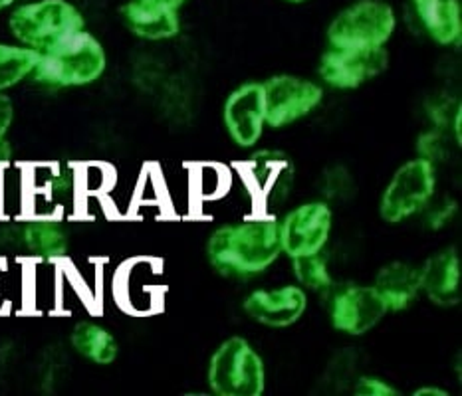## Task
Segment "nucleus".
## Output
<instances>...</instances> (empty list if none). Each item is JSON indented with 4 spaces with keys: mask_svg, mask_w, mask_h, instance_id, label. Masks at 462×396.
Returning a JSON list of instances; mask_svg holds the SVG:
<instances>
[{
    "mask_svg": "<svg viewBox=\"0 0 462 396\" xmlns=\"http://www.w3.org/2000/svg\"><path fill=\"white\" fill-rule=\"evenodd\" d=\"M310 306L308 291L298 283L250 291L243 301L245 316L270 329L292 327L306 316Z\"/></svg>",
    "mask_w": 462,
    "mask_h": 396,
    "instance_id": "nucleus-13",
    "label": "nucleus"
},
{
    "mask_svg": "<svg viewBox=\"0 0 462 396\" xmlns=\"http://www.w3.org/2000/svg\"><path fill=\"white\" fill-rule=\"evenodd\" d=\"M389 68L387 48L344 50L328 48L319 56L318 78L324 86L339 91H351L379 78Z\"/></svg>",
    "mask_w": 462,
    "mask_h": 396,
    "instance_id": "nucleus-11",
    "label": "nucleus"
},
{
    "mask_svg": "<svg viewBox=\"0 0 462 396\" xmlns=\"http://www.w3.org/2000/svg\"><path fill=\"white\" fill-rule=\"evenodd\" d=\"M40 54L16 42H0V94L14 89L30 79Z\"/></svg>",
    "mask_w": 462,
    "mask_h": 396,
    "instance_id": "nucleus-21",
    "label": "nucleus"
},
{
    "mask_svg": "<svg viewBox=\"0 0 462 396\" xmlns=\"http://www.w3.org/2000/svg\"><path fill=\"white\" fill-rule=\"evenodd\" d=\"M246 185L263 212L274 215L296 187V162L280 149H258L245 165Z\"/></svg>",
    "mask_w": 462,
    "mask_h": 396,
    "instance_id": "nucleus-8",
    "label": "nucleus"
},
{
    "mask_svg": "<svg viewBox=\"0 0 462 396\" xmlns=\"http://www.w3.org/2000/svg\"><path fill=\"white\" fill-rule=\"evenodd\" d=\"M359 377V357L357 351L346 349L337 353L329 361L328 369L321 377V389L326 392H344Z\"/></svg>",
    "mask_w": 462,
    "mask_h": 396,
    "instance_id": "nucleus-25",
    "label": "nucleus"
},
{
    "mask_svg": "<svg viewBox=\"0 0 462 396\" xmlns=\"http://www.w3.org/2000/svg\"><path fill=\"white\" fill-rule=\"evenodd\" d=\"M282 3H286V5H306V3H310V0H282Z\"/></svg>",
    "mask_w": 462,
    "mask_h": 396,
    "instance_id": "nucleus-37",
    "label": "nucleus"
},
{
    "mask_svg": "<svg viewBox=\"0 0 462 396\" xmlns=\"http://www.w3.org/2000/svg\"><path fill=\"white\" fill-rule=\"evenodd\" d=\"M458 216V202L455 198L433 200L423 212V226L429 232H440L448 228Z\"/></svg>",
    "mask_w": 462,
    "mask_h": 396,
    "instance_id": "nucleus-27",
    "label": "nucleus"
},
{
    "mask_svg": "<svg viewBox=\"0 0 462 396\" xmlns=\"http://www.w3.org/2000/svg\"><path fill=\"white\" fill-rule=\"evenodd\" d=\"M460 107V101L453 99L450 96H430L425 101V115L429 119L430 127L448 131L450 119H453L455 111Z\"/></svg>",
    "mask_w": 462,
    "mask_h": 396,
    "instance_id": "nucleus-28",
    "label": "nucleus"
},
{
    "mask_svg": "<svg viewBox=\"0 0 462 396\" xmlns=\"http://www.w3.org/2000/svg\"><path fill=\"white\" fill-rule=\"evenodd\" d=\"M14 162V147L6 137L0 139V169Z\"/></svg>",
    "mask_w": 462,
    "mask_h": 396,
    "instance_id": "nucleus-33",
    "label": "nucleus"
},
{
    "mask_svg": "<svg viewBox=\"0 0 462 396\" xmlns=\"http://www.w3.org/2000/svg\"><path fill=\"white\" fill-rule=\"evenodd\" d=\"M86 30V16L69 0H28L10 8L8 32L14 42L46 54Z\"/></svg>",
    "mask_w": 462,
    "mask_h": 396,
    "instance_id": "nucleus-3",
    "label": "nucleus"
},
{
    "mask_svg": "<svg viewBox=\"0 0 462 396\" xmlns=\"http://www.w3.org/2000/svg\"><path fill=\"white\" fill-rule=\"evenodd\" d=\"M413 396H450L448 391L440 389V387H433V384H427V387H419L413 391Z\"/></svg>",
    "mask_w": 462,
    "mask_h": 396,
    "instance_id": "nucleus-34",
    "label": "nucleus"
},
{
    "mask_svg": "<svg viewBox=\"0 0 462 396\" xmlns=\"http://www.w3.org/2000/svg\"><path fill=\"white\" fill-rule=\"evenodd\" d=\"M207 260L226 280H254L282 258L280 222L276 215L256 210L210 232Z\"/></svg>",
    "mask_w": 462,
    "mask_h": 396,
    "instance_id": "nucleus-1",
    "label": "nucleus"
},
{
    "mask_svg": "<svg viewBox=\"0 0 462 396\" xmlns=\"http://www.w3.org/2000/svg\"><path fill=\"white\" fill-rule=\"evenodd\" d=\"M453 143L455 139L450 137L448 131L429 127L425 131H420L417 137V143H415L417 157L433 162L435 167H439L443 165V162H447L450 155H453Z\"/></svg>",
    "mask_w": 462,
    "mask_h": 396,
    "instance_id": "nucleus-26",
    "label": "nucleus"
},
{
    "mask_svg": "<svg viewBox=\"0 0 462 396\" xmlns=\"http://www.w3.org/2000/svg\"><path fill=\"white\" fill-rule=\"evenodd\" d=\"M119 16L127 32L145 42H165V40L177 38L180 32V16L177 10L143 3V0H127L119 8Z\"/></svg>",
    "mask_w": 462,
    "mask_h": 396,
    "instance_id": "nucleus-17",
    "label": "nucleus"
},
{
    "mask_svg": "<svg viewBox=\"0 0 462 396\" xmlns=\"http://www.w3.org/2000/svg\"><path fill=\"white\" fill-rule=\"evenodd\" d=\"M69 345L79 357L97 364V367H109L119 357V343L116 335L104 325L96 321H78L72 333H69Z\"/></svg>",
    "mask_w": 462,
    "mask_h": 396,
    "instance_id": "nucleus-20",
    "label": "nucleus"
},
{
    "mask_svg": "<svg viewBox=\"0 0 462 396\" xmlns=\"http://www.w3.org/2000/svg\"><path fill=\"white\" fill-rule=\"evenodd\" d=\"M143 3H153V5H159V6H165V8H171V10H179L183 8L189 0H143Z\"/></svg>",
    "mask_w": 462,
    "mask_h": 396,
    "instance_id": "nucleus-35",
    "label": "nucleus"
},
{
    "mask_svg": "<svg viewBox=\"0 0 462 396\" xmlns=\"http://www.w3.org/2000/svg\"><path fill=\"white\" fill-rule=\"evenodd\" d=\"M318 190L321 200H326L328 205H346V202L356 198L357 182L346 165L336 162V165H329L319 175Z\"/></svg>",
    "mask_w": 462,
    "mask_h": 396,
    "instance_id": "nucleus-24",
    "label": "nucleus"
},
{
    "mask_svg": "<svg viewBox=\"0 0 462 396\" xmlns=\"http://www.w3.org/2000/svg\"><path fill=\"white\" fill-rule=\"evenodd\" d=\"M460 253L455 246L439 250L419 268L420 296L437 308H455L460 303Z\"/></svg>",
    "mask_w": 462,
    "mask_h": 396,
    "instance_id": "nucleus-14",
    "label": "nucleus"
},
{
    "mask_svg": "<svg viewBox=\"0 0 462 396\" xmlns=\"http://www.w3.org/2000/svg\"><path fill=\"white\" fill-rule=\"evenodd\" d=\"M14 101L10 99L6 94H0V139L8 135L10 127L14 124Z\"/></svg>",
    "mask_w": 462,
    "mask_h": 396,
    "instance_id": "nucleus-31",
    "label": "nucleus"
},
{
    "mask_svg": "<svg viewBox=\"0 0 462 396\" xmlns=\"http://www.w3.org/2000/svg\"><path fill=\"white\" fill-rule=\"evenodd\" d=\"M326 298L331 327L347 337H364L387 316L377 291L365 283L336 286Z\"/></svg>",
    "mask_w": 462,
    "mask_h": 396,
    "instance_id": "nucleus-10",
    "label": "nucleus"
},
{
    "mask_svg": "<svg viewBox=\"0 0 462 396\" xmlns=\"http://www.w3.org/2000/svg\"><path fill=\"white\" fill-rule=\"evenodd\" d=\"M20 244L32 260L60 263L69 252V232L64 218L24 216L20 218Z\"/></svg>",
    "mask_w": 462,
    "mask_h": 396,
    "instance_id": "nucleus-15",
    "label": "nucleus"
},
{
    "mask_svg": "<svg viewBox=\"0 0 462 396\" xmlns=\"http://www.w3.org/2000/svg\"><path fill=\"white\" fill-rule=\"evenodd\" d=\"M119 299L132 313H149L159 303V272L152 260H134L122 270L117 281Z\"/></svg>",
    "mask_w": 462,
    "mask_h": 396,
    "instance_id": "nucleus-19",
    "label": "nucleus"
},
{
    "mask_svg": "<svg viewBox=\"0 0 462 396\" xmlns=\"http://www.w3.org/2000/svg\"><path fill=\"white\" fill-rule=\"evenodd\" d=\"M292 273L300 288L308 293H318V296H328L336 288V280L331 276L329 263L321 253H311V256L292 258Z\"/></svg>",
    "mask_w": 462,
    "mask_h": 396,
    "instance_id": "nucleus-23",
    "label": "nucleus"
},
{
    "mask_svg": "<svg viewBox=\"0 0 462 396\" xmlns=\"http://www.w3.org/2000/svg\"><path fill=\"white\" fill-rule=\"evenodd\" d=\"M411 13L417 26L430 42L443 48L460 44L462 5L460 0H411Z\"/></svg>",
    "mask_w": 462,
    "mask_h": 396,
    "instance_id": "nucleus-16",
    "label": "nucleus"
},
{
    "mask_svg": "<svg viewBox=\"0 0 462 396\" xmlns=\"http://www.w3.org/2000/svg\"><path fill=\"white\" fill-rule=\"evenodd\" d=\"M448 134H450V137L455 139V143L460 147V143H462V106L455 111L453 119H450Z\"/></svg>",
    "mask_w": 462,
    "mask_h": 396,
    "instance_id": "nucleus-32",
    "label": "nucleus"
},
{
    "mask_svg": "<svg viewBox=\"0 0 462 396\" xmlns=\"http://www.w3.org/2000/svg\"><path fill=\"white\" fill-rule=\"evenodd\" d=\"M278 222L282 256L290 260L311 256L328 248L334 230V208L321 198L308 200L288 210Z\"/></svg>",
    "mask_w": 462,
    "mask_h": 396,
    "instance_id": "nucleus-9",
    "label": "nucleus"
},
{
    "mask_svg": "<svg viewBox=\"0 0 462 396\" xmlns=\"http://www.w3.org/2000/svg\"><path fill=\"white\" fill-rule=\"evenodd\" d=\"M266 127L286 129L310 117L324 104V86L294 74H276L263 81Z\"/></svg>",
    "mask_w": 462,
    "mask_h": 396,
    "instance_id": "nucleus-7",
    "label": "nucleus"
},
{
    "mask_svg": "<svg viewBox=\"0 0 462 396\" xmlns=\"http://www.w3.org/2000/svg\"><path fill=\"white\" fill-rule=\"evenodd\" d=\"M6 253H23L20 244V220H3L0 222V256Z\"/></svg>",
    "mask_w": 462,
    "mask_h": 396,
    "instance_id": "nucleus-30",
    "label": "nucleus"
},
{
    "mask_svg": "<svg viewBox=\"0 0 462 396\" xmlns=\"http://www.w3.org/2000/svg\"><path fill=\"white\" fill-rule=\"evenodd\" d=\"M223 124L230 141L240 149H254L266 131L263 81H245L225 99Z\"/></svg>",
    "mask_w": 462,
    "mask_h": 396,
    "instance_id": "nucleus-12",
    "label": "nucleus"
},
{
    "mask_svg": "<svg viewBox=\"0 0 462 396\" xmlns=\"http://www.w3.org/2000/svg\"><path fill=\"white\" fill-rule=\"evenodd\" d=\"M374 290L383 301L387 313H399L413 308L420 298L419 268L409 262H389L377 272Z\"/></svg>",
    "mask_w": 462,
    "mask_h": 396,
    "instance_id": "nucleus-18",
    "label": "nucleus"
},
{
    "mask_svg": "<svg viewBox=\"0 0 462 396\" xmlns=\"http://www.w3.org/2000/svg\"><path fill=\"white\" fill-rule=\"evenodd\" d=\"M351 392L356 396H399V389L379 374H359L351 384Z\"/></svg>",
    "mask_w": 462,
    "mask_h": 396,
    "instance_id": "nucleus-29",
    "label": "nucleus"
},
{
    "mask_svg": "<svg viewBox=\"0 0 462 396\" xmlns=\"http://www.w3.org/2000/svg\"><path fill=\"white\" fill-rule=\"evenodd\" d=\"M397 30V13L387 0H354L331 18L326 30L329 48H385Z\"/></svg>",
    "mask_w": 462,
    "mask_h": 396,
    "instance_id": "nucleus-5",
    "label": "nucleus"
},
{
    "mask_svg": "<svg viewBox=\"0 0 462 396\" xmlns=\"http://www.w3.org/2000/svg\"><path fill=\"white\" fill-rule=\"evenodd\" d=\"M106 69L107 52L102 40L82 30L64 44L40 54L30 81L48 91L88 87L102 79Z\"/></svg>",
    "mask_w": 462,
    "mask_h": 396,
    "instance_id": "nucleus-2",
    "label": "nucleus"
},
{
    "mask_svg": "<svg viewBox=\"0 0 462 396\" xmlns=\"http://www.w3.org/2000/svg\"><path fill=\"white\" fill-rule=\"evenodd\" d=\"M28 179L23 167L10 165L0 169V218L20 220L26 216Z\"/></svg>",
    "mask_w": 462,
    "mask_h": 396,
    "instance_id": "nucleus-22",
    "label": "nucleus"
},
{
    "mask_svg": "<svg viewBox=\"0 0 462 396\" xmlns=\"http://www.w3.org/2000/svg\"><path fill=\"white\" fill-rule=\"evenodd\" d=\"M439 167L420 157L403 162L379 197V216L389 226H399L420 216L435 200Z\"/></svg>",
    "mask_w": 462,
    "mask_h": 396,
    "instance_id": "nucleus-6",
    "label": "nucleus"
},
{
    "mask_svg": "<svg viewBox=\"0 0 462 396\" xmlns=\"http://www.w3.org/2000/svg\"><path fill=\"white\" fill-rule=\"evenodd\" d=\"M208 391L217 396H263L266 363L245 337H228L215 349L207 369Z\"/></svg>",
    "mask_w": 462,
    "mask_h": 396,
    "instance_id": "nucleus-4",
    "label": "nucleus"
},
{
    "mask_svg": "<svg viewBox=\"0 0 462 396\" xmlns=\"http://www.w3.org/2000/svg\"><path fill=\"white\" fill-rule=\"evenodd\" d=\"M16 5H18V0H0V13H5V10H10Z\"/></svg>",
    "mask_w": 462,
    "mask_h": 396,
    "instance_id": "nucleus-36",
    "label": "nucleus"
}]
</instances>
